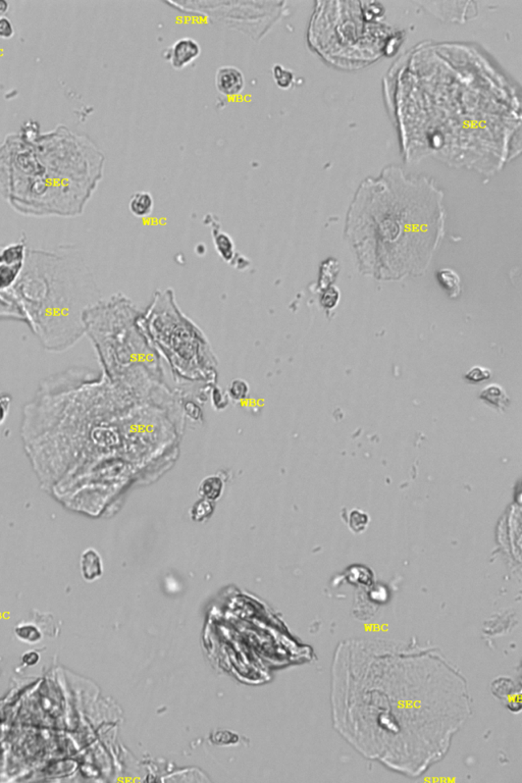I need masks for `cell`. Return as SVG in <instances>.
Instances as JSON below:
<instances>
[{"label":"cell","mask_w":522,"mask_h":783,"mask_svg":"<svg viewBox=\"0 0 522 783\" xmlns=\"http://www.w3.org/2000/svg\"><path fill=\"white\" fill-rule=\"evenodd\" d=\"M18 321L44 350L62 353L85 336L83 316L101 292L84 258L74 249H28L12 288Z\"/></svg>","instance_id":"obj_1"},{"label":"cell","mask_w":522,"mask_h":783,"mask_svg":"<svg viewBox=\"0 0 522 783\" xmlns=\"http://www.w3.org/2000/svg\"><path fill=\"white\" fill-rule=\"evenodd\" d=\"M440 193L425 179H407L400 169L383 171L358 190L349 229L375 243L433 245L442 229Z\"/></svg>","instance_id":"obj_2"},{"label":"cell","mask_w":522,"mask_h":783,"mask_svg":"<svg viewBox=\"0 0 522 783\" xmlns=\"http://www.w3.org/2000/svg\"><path fill=\"white\" fill-rule=\"evenodd\" d=\"M142 310L123 293L101 298L85 311V336L91 342L104 377L112 383L133 375H160V355L141 325Z\"/></svg>","instance_id":"obj_3"},{"label":"cell","mask_w":522,"mask_h":783,"mask_svg":"<svg viewBox=\"0 0 522 783\" xmlns=\"http://www.w3.org/2000/svg\"><path fill=\"white\" fill-rule=\"evenodd\" d=\"M141 325L158 354L186 379H210L218 358L200 327L179 308L172 289L154 292L142 311Z\"/></svg>","instance_id":"obj_4"},{"label":"cell","mask_w":522,"mask_h":783,"mask_svg":"<svg viewBox=\"0 0 522 783\" xmlns=\"http://www.w3.org/2000/svg\"><path fill=\"white\" fill-rule=\"evenodd\" d=\"M28 249L25 238L0 247V294L14 287L24 267Z\"/></svg>","instance_id":"obj_5"},{"label":"cell","mask_w":522,"mask_h":783,"mask_svg":"<svg viewBox=\"0 0 522 783\" xmlns=\"http://www.w3.org/2000/svg\"><path fill=\"white\" fill-rule=\"evenodd\" d=\"M201 54V46L191 37H184L175 41L162 52L164 60L170 62L175 70H182L197 60Z\"/></svg>","instance_id":"obj_6"},{"label":"cell","mask_w":522,"mask_h":783,"mask_svg":"<svg viewBox=\"0 0 522 783\" xmlns=\"http://www.w3.org/2000/svg\"><path fill=\"white\" fill-rule=\"evenodd\" d=\"M216 87L223 95H238L245 88V77L243 72L237 66H221L216 71Z\"/></svg>","instance_id":"obj_7"},{"label":"cell","mask_w":522,"mask_h":783,"mask_svg":"<svg viewBox=\"0 0 522 783\" xmlns=\"http://www.w3.org/2000/svg\"><path fill=\"white\" fill-rule=\"evenodd\" d=\"M212 239H214V247H216L219 256L225 262L229 263L236 267V264H237L236 258H241V256L236 252L235 245H234L231 236L227 235L225 232L221 231V227L218 225V221H212Z\"/></svg>","instance_id":"obj_8"},{"label":"cell","mask_w":522,"mask_h":783,"mask_svg":"<svg viewBox=\"0 0 522 783\" xmlns=\"http://www.w3.org/2000/svg\"><path fill=\"white\" fill-rule=\"evenodd\" d=\"M81 574L86 582H94L103 573V564L99 553L93 548H88L81 555Z\"/></svg>","instance_id":"obj_9"},{"label":"cell","mask_w":522,"mask_h":783,"mask_svg":"<svg viewBox=\"0 0 522 783\" xmlns=\"http://www.w3.org/2000/svg\"><path fill=\"white\" fill-rule=\"evenodd\" d=\"M153 196L146 191L136 192L129 202V210L136 218H146L153 212Z\"/></svg>","instance_id":"obj_10"},{"label":"cell","mask_w":522,"mask_h":783,"mask_svg":"<svg viewBox=\"0 0 522 783\" xmlns=\"http://www.w3.org/2000/svg\"><path fill=\"white\" fill-rule=\"evenodd\" d=\"M436 279L449 297H458L461 293L460 277L451 269H443L436 273Z\"/></svg>","instance_id":"obj_11"},{"label":"cell","mask_w":522,"mask_h":783,"mask_svg":"<svg viewBox=\"0 0 522 783\" xmlns=\"http://www.w3.org/2000/svg\"><path fill=\"white\" fill-rule=\"evenodd\" d=\"M480 397L484 402L488 403L490 406H494L495 408L501 409V410L507 408L509 402H510L506 392L498 385H490L484 388Z\"/></svg>","instance_id":"obj_12"},{"label":"cell","mask_w":522,"mask_h":783,"mask_svg":"<svg viewBox=\"0 0 522 783\" xmlns=\"http://www.w3.org/2000/svg\"><path fill=\"white\" fill-rule=\"evenodd\" d=\"M14 634L21 642L29 645L37 644L43 638L42 632L38 626L31 622H22L14 627Z\"/></svg>","instance_id":"obj_13"},{"label":"cell","mask_w":522,"mask_h":783,"mask_svg":"<svg viewBox=\"0 0 522 783\" xmlns=\"http://www.w3.org/2000/svg\"><path fill=\"white\" fill-rule=\"evenodd\" d=\"M223 486V480L216 475H212V477H206V480H202L199 486V492L204 499L214 501L221 497Z\"/></svg>","instance_id":"obj_14"},{"label":"cell","mask_w":522,"mask_h":783,"mask_svg":"<svg viewBox=\"0 0 522 783\" xmlns=\"http://www.w3.org/2000/svg\"><path fill=\"white\" fill-rule=\"evenodd\" d=\"M214 506L212 501L202 499L198 501L193 508L191 509V517L194 521H203L214 513Z\"/></svg>","instance_id":"obj_15"},{"label":"cell","mask_w":522,"mask_h":783,"mask_svg":"<svg viewBox=\"0 0 522 783\" xmlns=\"http://www.w3.org/2000/svg\"><path fill=\"white\" fill-rule=\"evenodd\" d=\"M273 78L275 84L281 89H289L294 80L293 73L281 64H275L273 66Z\"/></svg>","instance_id":"obj_16"},{"label":"cell","mask_w":522,"mask_h":783,"mask_svg":"<svg viewBox=\"0 0 522 783\" xmlns=\"http://www.w3.org/2000/svg\"><path fill=\"white\" fill-rule=\"evenodd\" d=\"M229 394L235 400H243L249 394V386L247 382L241 379L234 380L229 385Z\"/></svg>","instance_id":"obj_17"},{"label":"cell","mask_w":522,"mask_h":783,"mask_svg":"<svg viewBox=\"0 0 522 783\" xmlns=\"http://www.w3.org/2000/svg\"><path fill=\"white\" fill-rule=\"evenodd\" d=\"M492 377V371L482 366H473L465 373L464 379L469 383L477 384L486 381Z\"/></svg>","instance_id":"obj_18"},{"label":"cell","mask_w":522,"mask_h":783,"mask_svg":"<svg viewBox=\"0 0 522 783\" xmlns=\"http://www.w3.org/2000/svg\"><path fill=\"white\" fill-rule=\"evenodd\" d=\"M12 401V397L10 395H0V425H3L8 419Z\"/></svg>","instance_id":"obj_19"},{"label":"cell","mask_w":522,"mask_h":783,"mask_svg":"<svg viewBox=\"0 0 522 783\" xmlns=\"http://www.w3.org/2000/svg\"><path fill=\"white\" fill-rule=\"evenodd\" d=\"M14 34V27L10 18L0 16V37L10 38Z\"/></svg>","instance_id":"obj_20"},{"label":"cell","mask_w":522,"mask_h":783,"mask_svg":"<svg viewBox=\"0 0 522 783\" xmlns=\"http://www.w3.org/2000/svg\"><path fill=\"white\" fill-rule=\"evenodd\" d=\"M40 656L35 651H28L22 656V662L26 666H35L38 664Z\"/></svg>","instance_id":"obj_21"},{"label":"cell","mask_w":522,"mask_h":783,"mask_svg":"<svg viewBox=\"0 0 522 783\" xmlns=\"http://www.w3.org/2000/svg\"><path fill=\"white\" fill-rule=\"evenodd\" d=\"M8 8V3L5 0H0V14L6 12Z\"/></svg>","instance_id":"obj_22"}]
</instances>
